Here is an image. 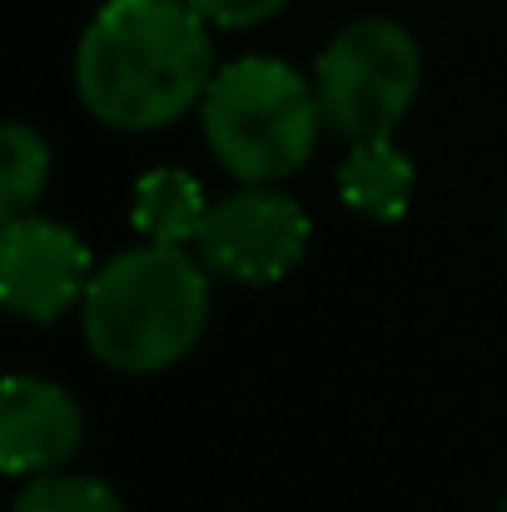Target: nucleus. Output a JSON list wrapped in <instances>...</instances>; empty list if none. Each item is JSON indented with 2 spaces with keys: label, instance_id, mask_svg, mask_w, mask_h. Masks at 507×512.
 <instances>
[{
  "label": "nucleus",
  "instance_id": "obj_1",
  "mask_svg": "<svg viewBox=\"0 0 507 512\" xmlns=\"http://www.w3.org/2000/svg\"><path fill=\"white\" fill-rule=\"evenodd\" d=\"M209 20L189 0H110L75 45V95L110 130L184 120L214 80Z\"/></svg>",
  "mask_w": 507,
  "mask_h": 512
},
{
  "label": "nucleus",
  "instance_id": "obj_2",
  "mask_svg": "<svg viewBox=\"0 0 507 512\" xmlns=\"http://www.w3.org/2000/svg\"><path fill=\"white\" fill-rule=\"evenodd\" d=\"M209 324V269L184 249L140 239L105 259L80 299V334L115 373H160L194 353Z\"/></svg>",
  "mask_w": 507,
  "mask_h": 512
},
{
  "label": "nucleus",
  "instance_id": "obj_3",
  "mask_svg": "<svg viewBox=\"0 0 507 512\" xmlns=\"http://www.w3.org/2000/svg\"><path fill=\"white\" fill-rule=\"evenodd\" d=\"M204 145L239 184H279L309 165L324 105L309 75L279 55H239L214 70L199 100Z\"/></svg>",
  "mask_w": 507,
  "mask_h": 512
},
{
  "label": "nucleus",
  "instance_id": "obj_4",
  "mask_svg": "<svg viewBox=\"0 0 507 512\" xmlns=\"http://www.w3.org/2000/svg\"><path fill=\"white\" fill-rule=\"evenodd\" d=\"M314 90L324 105V125L338 140H388L423 90V50L408 25L388 15H358L338 25L319 50Z\"/></svg>",
  "mask_w": 507,
  "mask_h": 512
},
{
  "label": "nucleus",
  "instance_id": "obj_5",
  "mask_svg": "<svg viewBox=\"0 0 507 512\" xmlns=\"http://www.w3.org/2000/svg\"><path fill=\"white\" fill-rule=\"evenodd\" d=\"M309 234H314V224L294 194L269 189V184H244L209 204L194 244H199V259L209 274H219L229 284L264 289L304 264Z\"/></svg>",
  "mask_w": 507,
  "mask_h": 512
},
{
  "label": "nucleus",
  "instance_id": "obj_6",
  "mask_svg": "<svg viewBox=\"0 0 507 512\" xmlns=\"http://www.w3.org/2000/svg\"><path fill=\"white\" fill-rule=\"evenodd\" d=\"M90 279H95V259L75 229L40 214L5 219L0 294L15 319H30V324L65 319L70 309H80Z\"/></svg>",
  "mask_w": 507,
  "mask_h": 512
},
{
  "label": "nucleus",
  "instance_id": "obj_7",
  "mask_svg": "<svg viewBox=\"0 0 507 512\" xmlns=\"http://www.w3.org/2000/svg\"><path fill=\"white\" fill-rule=\"evenodd\" d=\"M85 443V413L70 388L50 378H5L0 408V468L10 478H40L65 468Z\"/></svg>",
  "mask_w": 507,
  "mask_h": 512
},
{
  "label": "nucleus",
  "instance_id": "obj_8",
  "mask_svg": "<svg viewBox=\"0 0 507 512\" xmlns=\"http://www.w3.org/2000/svg\"><path fill=\"white\" fill-rule=\"evenodd\" d=\"M413 184H418V170L413 160L388 140H358L348 145L343 165H338V199L378 224H398L413 204Z\"/></svg>",
  "mask_w": 507,
  "mask_h": 512
},
{
  "label": "nucleus",
  "instance_id": "obj_9",
  "mask_svg": "<svg viewBox=\"0 0 507 512\" xmlns=\"http://www.w3.org/2000/svg\"><path fill=\"white\" fill-rule=\"evenodd\" d=\"M209 214V199L199 189V179L189 170H145L135 179V194H130V224L140 239H160V244H189L199 234Z\"/></svg>",
  "mask_w": 507,
  "mask_h": 512
},
{
  "label": "nucleus",
  "instance_id": "obj_10",
  "mask_svg": "<svg viewBox=\"0 0 507 512\" xmlns=\"http://www.w3.org/2000/svg\"><path fill=\"white\" fill-rule=\"evenodd\" d=\"M0 145H5L0 209H5V219H20V214H30V209L40 204V194H45V184H50V145H45L40 130H30V125H20V120L5 125Z\"/></svg>",
  "mask_w": 507,
  "mask_h": 512
},
{
  "label": "nucleus",
  "instance_id": "obj_11",
  "mask_svg": "<svg viewBox=\"0 0 507 512\" xmlns=\"http://www.w3.org/2000/svg\"><path fill=\"white\" fill-rule=\"evenodd\" d=\"M10 512H125V503H120V493L110 483H100L90 473L55 468V473L30 478Z\"/></svg>",
  "mask_w": 507,
  "mask_h": 512
},
{
  "label": "nucleus",
  "instance_id": "obj_12",
  "mask_svg": "<svg viewBox=\"0 0 507 512\" xmlns=\"http://www.w3.org/2000/svg\"><path fill=\"white\" fill-rule=\"evenodd\" d=\"M189 5L219 30H254V25L274 20L289 0H189Z\"/></svg>",
  "mask_w": 507,
  "mask_h": 512
},
{
  "label": "nucleus",
  "instance_id": "obj_13",
  "mask_svg": "<svg viewBox=\"0 0 507 512\" xmlns=\"http://www.w3.org/2000/svg\"><path fill=\"white\" fill-rule=\"evenodd\" d=\"M498 512H507V498H503V508H498Z\"/></svg>",
  "mask_w": 507,
  "mask_h": 512
}]
</instances>
